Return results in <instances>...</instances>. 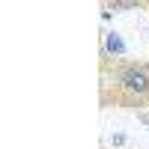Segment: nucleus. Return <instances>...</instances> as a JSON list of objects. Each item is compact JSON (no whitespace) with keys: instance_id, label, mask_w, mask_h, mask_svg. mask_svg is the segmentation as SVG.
Returning <instances> with one entry per match:
<instances>
[{"instance_id":"obj_1","label":"nucleus","mask_w":149,"mask_h":149,"mask_svg":"<svg viewBox=\"0 0 149 149\" xmlns=\"http://www.w3.org/2000/svg\"><path fill=\"white\" fill-rule=\"evenodd\" d=\"M102 104L104 107H149V63L146 60H107L102 57Z\"/></svg>"},{"instance_id":"obj_2","label":"nucleus","mask_w":149,"mask_h":149,"mask_svg":"<svg viewBox=\"0 0 149 149\" xmlns=\"http://www.w3.org/2000/svg\"><path fill=\"white\" fill-rule=\"evenodd\" d=\"M102 57H107V60H125V42L119 39V33H104Z\"/></svg>"}]
</instances>
